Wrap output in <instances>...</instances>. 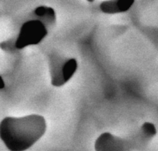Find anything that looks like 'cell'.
<instances>
[{
	"label": "cell",
	"mask_w": 158,
	"mask_h": 151,
	"mask_svg": "<svg viewBox=\"0 0 158 151\" xmlns=\"http://www.w3.org/2000/svg\"><path fill=\"white\" fill-rule=\"evenodd\" d=\"M46 130L44 117L32 114L23 117H6L0 123V139L10 151H26Z\"/></svg>",
	"instance_id": "1"
},
{
	"label": "cell",
	"mask_w": 158,
	"mask_h": 151,
	"mask_svg": "<svg viewBox=\"0 0 158 151\" xmlns=\"http://www.w3.org/2000/svg\"><path fill=\"white\" fill-rule=\"evenodd\" d=\"M77 69L75 59H66L58 54H52L49 59L51 83L54 86H61L67 83Z\"/></svg>",
	"instance_id": "2"
},
{
	"label": "cell",
	"mask_w": 158,
	"mask_h": 151,
	"mask_svg": "<svg viewBox=\"0 0 158 151\" xmlns=\"http://www.w3.org/2000/svg\"><path fill=\"white\" fill-rule=\"evenodd\" d=\"M47 34V29L41 22L36 19L28 20L20 28L19 33L15 39V48L21 49L31 45L39 44Z\"/></svg>",
	"instance_id": "3"
},
{
	"label": "cell",
	"mask_w": 158,
	"mask_h": 151,
	"mask_svg": "<svg viewBox=\"0 0 158 151\" xmlns=\"http://www.w3.org/2000/svg\"><path fill=\"white\" fill-rule=\"evenodd\" d=\"M131 143L110 133H103L95 142V151H129Z\"/></svg>",
	"instance_id": "4"
},
{
	"label": "cell",
	"mask_w": 158,
	"mask_h": 151,
	"mask_svg": "<svg viewBox=\"0 0 158 151\" xmlns=\"http://www.w3.org/2000/svg\"><path fill=\"white\" fill-rule=\"evenodd\" d=\"M134 3V0H113L105 1L100 4L101 11L106 14H115L126 12Z\"/></svg>",
	"instance_id": "5"
},
{
	"label": "cell",
	"mask_w": 158,
	"mask_h": 151,
	"mask_svg": "<svg viewBox=\"0 0 158 151\" xmlns=\"http://www.w3.org/2000/svg\"><path fill=\"white\" fill-rule=\"evenodd\" d=\"M34 15L36 18L34 19L39 20L41 22L46 28L51 27L56 22V12L54 9L51 7L46 6H39L35 8L33 12Z\"/></svg>",
	"instance_id": "6"
},
{
	"label": "cell",
	"mask_w": 158,
	"mask_h": 151,
	"mask_svg": "<svg viewBox=\"0 0 158 151\" xmlns=\"http://www.w3.org/2000/svg\"><path fill=\"white\" fill-rule=\"evenodd\" d=\"M141 133L144 138H152L157 133V129L153 123L146 122L141 126Z\"/></svg>",
	"instance_id": "7"
},
{
	"label": "cell",
	"mask_w": 158,
	"mask_h": 151,
	"mask_svg": "<svg viewBox=\"0 0 158 151\" xmlns=\"http://www.w3.org/2000/svg\"><path fill=\"white\" fill-rule=\"evenodd\" d=\"M0 47L6 51H13L16 49V48H15V42L12 43V39L2 43L0 44Z\"/></svg>",
	"instance_id": "8"
},
{
	"label": "cell",
	"mask_w": 158,
	"mask_h": 151,
	"mask_svg": "<svg viewBox=\"0 0 158 151\" xmlns=\"http://www.w3.org/2000/svg\"><path fill=\"white\" fill-rule=\"evenodd\" d=\"M5 87V83L3 81V79L2 78V76H0V89H3Z\"/></svg>",
	"instance_id": "9"
}]
</instances>
